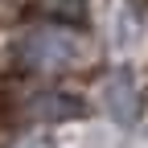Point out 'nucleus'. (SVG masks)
Segmentation results:
<instances>
[{
    "label": "nucleus",
    "mask_w": 148,
    "mask_h": 148,
    "mask_svg": "<svg viewBox=\"0 0 148 148\" xmlns=\"http://www.w3.org/2000/svg\"><path fill=\"white\" fill-rule=\"evenodd\" d=\"M16 148H58V144H53L49 136H25L21 144H16Z\"/></svg>",
    "instance_id": "f03ea898"
},
{
    "label": "nucleus",
    "mask_w": 148,
    "mask_h": 148,
    "mask_svg": "<svg viewBox=\"0 0 148 148\" xmlns=\"http://www.w3.org/2000/svg\"><path fill=\"white\" fill-rule=\"evenodd\" d=\"M25 53L33 66H70L82 58V41L66 29H33L25 33Z\"/></svg>",
    "instance_id": "f257e3e1"
}]
</instances>
